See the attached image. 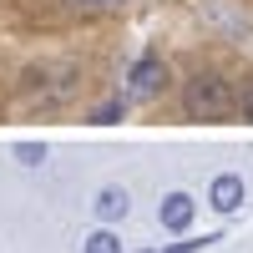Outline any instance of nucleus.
I'll return each mask as SVG.
<instances>
[{"label": "nucleus", "mask_w": 253, "mask_h": 253, "mask_svg": "<svg viewBox=\"0 0 253 253\" xmlns=\"http://www.w3.org/2000/svg\"><path fill=\"white\" fill-rule=\"evenodd\" d=\"M182 107H187V117H198V122H233V117H238V91L228 86L223 76L203 71V76L187 81Z\"/></svg>", "instance_id": "f257e3e1"}, {"label": "nucleus", "mask_w": 253, "mask_h": 253, "mask_svg": "<svg viewBox=\"0 0 253 253\" xmlns=\"http://www.w3.org/2000/svg\"><path fill=\"white\" fill-rule=\"evenodd\" d=\"M162 81H167V66H162V56H142L137 66H132V81H126V96L147 101V96H157V91H162Z\"/></svg>", "instance_id": "f03ea898"}, {"label": "nucleus", "mask_w": 253, "mask_h": 253, "mask_svg": "<svg viewBox=\"0 0 253 253\" xmlns=\"http://www.w3.org/2000/svg\"><path fill=\"white\" fill-rule=\"evenodd\" d=\"M193 213H198L193 193H167V198L157 203V218H162L167 233H187V228H193Z\"/></svg>", "instance_id": "7ed1b4c3"}, {"label": "nucleus", "mask_w": 253, "mask_h": 253, "mask_svg": "<svg viewBox=\"0 0 253 253\" xmlns=\"http://www.w3.org/2000/svg\"><path fill=\"white\" fill-rule=\"evenodd\" d=\"M208 203H213L218 213H238V208H243V177H233V172L213 177V187H208Z\"/></svg>", "instance_id": "20e7f679"}, {"label": "nucleus", "mask_w": 253, "mask_h": 253, "mask_svg": "<svg viewBox=\"0 0 253 253\" xmlns=\"http://www.w3.org/2000/svg\"><path fill=\"white\" fill-rule=\"evenodd\" d=\"M126 208H132V198H126V187H101L96 193V218H126Z\"/></svg>", "instance_id": "39448f33"}, {"label": "nucleus", "mask_w": 253, "mask_h": 253, "mask_svg": "<svg viewBox=\"0 0 253 253\" xmlns=\"http://www.w3.org/2000/svg\"><path fill=\"white\" fill-rule=\"evenodd\" d=\"M81 253H122V238L112 233V228H96V233L86 238V248Z\"/></svg>", "instance_id": "423d86ee"}, {"label": "nucleus", "mask_w": 253, "mask_h": 253, "mask_svg": "<svg viewBox=\"0 0 253 253\" xmlns=\"http://www.w3.org/2000/svg\"><path fill=\"white\" fill-rule=\"evenodd\" d=\"M223 233H203V238H182V243H172V248H162V253H198V248H213Z\"/></svg>", "instance_id": "0eeeda50"}, {"label": "nucleus", "mask_w": 253, "mask_h": 253, "mask_svg": "<svg viewBox=\"0 0 253 253\" xmlns=\"http://www.w3.org/2000/svg\"><path fill=\"white\" fill-rule=\"evenodd\" d=\"M15 157L26 162V167H41V162H46V147H41V142H20V147H15Z\"/></svg>", "instance_id": "6e6552de"}, {"label": "nucleus", "mask_w": 253, "mask_h": 253, "mask_svg": "<svg viewBox=\"0 0 253 253\" xmlns=\"http://www.w3.org/2000/svg\"><path fill=\"white\" fill-rule=\"evenodd\" d=\"M91 122H96V126H112V122H122V101H107V107H96V112H91Z\"/></svg>", "instance_id": "1a4fd4ad"}, {"label": "nucleus", "mask_w": 253, "mask_h": 253, "mask_svg": "<svg viewBox=\"0 0 253 253\" xmlns=\"http://www.w3.org/2000/svg\"><path fill=\"white\" fill-rule=\"evenodd\" d=\"M238 117H243V122H253V86H243V91H238Z\"/></svg>", "instance_id": "9d476101"}, {"label": "nucleus", "mask_w": 253, "mask_h": 253, "mask_svg": "<svg viewBox=\"0 0 253 253\" xmlns=\"http://www.w3.org/2000/svg\"><path fill=\"white\" fill-rule=\"evenodd\" d=\"M86 5H101V0H86Z\"/></svg>", "instance_id": "9b49d317"}, {"label": "nucleus", "mask_w": 253, "mask_h": 253, "mask_svg": "<svg viewBox=\"0 0 253 253\" xmlns=\"http://www.w3.org/2000/svg\"><path fill=\"white\" fill-rule=\"evenodd\" d=\"M147 253H152V248H147Z\"/></svg>", "instance_id": "f8f14e48"}]
</instances>
